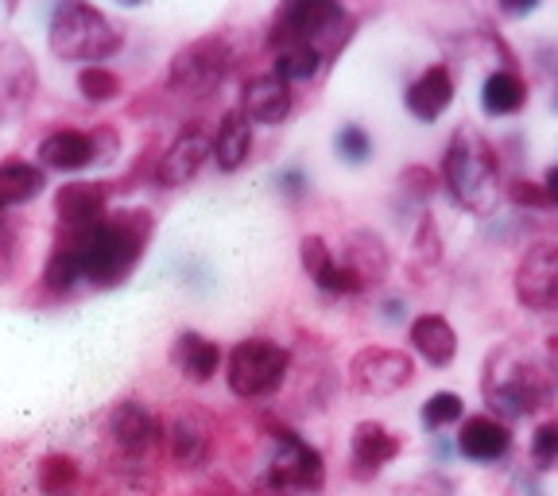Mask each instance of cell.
Instances as JSON below:
<instances>
[{"label": "cell", "instance_id": "cell-1", "mask_svg": "<svg viewBox=\"0 0 558 496\" xmlns=\"http://www.w3.org/2000/svg\"><path fill=\"white\" fill-rule=\"evenodd\" d=\"M151 226L156 221L148 209H121V214H105L97 226L82 233H62L44 268V283L59 295H66L78 279L94 288H117L144 256Z\"/></svg>", "mask_w": 558, "mask_h": 496}, {"label": "cell", "instance_id": "cell-2", "mask_svg": "<svg viewBox=\"0 0 558 496\" xmlns=\"http://www.w3.org/2000/svg\"><path fill=\"white\" fill-rule=\"evenodd\" d=\"M442 179L450 186L453 202L462 209H470V214H477V218H488L497 209V194H500L497 152H493V144L473 124H462L450 136V144H446Z\"/></svg>", "mask_w": 558, "mask_h": 496}, {"label": "cell", "instance_id": "cell-3", "mask_svg": "<svg viewBox=\"0 0 558 496\" xmlns=\"http://www.w3.org/2000/svg\"><path fill=\"white\" fill-rule=\"evenodd\" d=\"M481 392H485L488 408L497 411V419L508 423V419L532 415V411L547 408L550 380L532 353H523L520 346H500L488 353Z\"/></svg>", "mask_w": 558, "mask_h": 496}, {"label": "cell", "instance_id": "cell-4", "mask_svg": "<svg viewBox=\"0 0 558 496\" xmlns=\"http://www.w3.org/2000/svg\"><path fill=\"white\" fill-rule=\"evenodd\" d=\"M47 39H51V51L66 62H101L124 47V32H117V24L101 9L82 0L54 9Z\"/></svg>", "mask_w": 558, "mask_h": 496}, {"label": "cell", "instance_id": "cell-5", "mask_svg": "<svg viewBox=\"0 0 558 496\" xmlns=\"http://www.w3.org/2000/svg\"><path fill=\"white\" fill-rule=\"evenodd\" d=\"M353 32V16H349L341 4L330 0H295V4H283L271 24V47H314V51L326 59L338 55V47L349 39Z\"/></svg>", "mask_w": 558, "mask_h": 496}, {"label": "cell", "instance_id": "cell-6", "mask_svg": "<svg viewBox=\"0 0 558 496\" xmlns=\"http://www.w3.org/2000/svg\"><path fill=\"white\" fill-rule=\"evenodd\" d=\"M326 485L323 453L288 427H271V458L264 465V488L271 496H318Z\"/></svg>", "mask_w": 558, "mask_h": 496}, {"label": "cell", "instance_id": "cell-7", "mask_svg": "<svg viewBox=\"0 0 558 496\" xmlns=\"http://www.w3.org/2000/svg\"><path fill=\"white\" fill-rule=\"evenodd\" d=\"M291 373V353L279 341L268 338H244L229 353V392L241 400H264V396L279 392Z\"/></svg>", "mask_w": 558, "mask_h": 496}, {"label": "cell", "instance_id": "cell-8", "mask_svg": "<svg viewBox=\"0 0 558 496\" xmlns=\"http://www.w3.org/2000/svg\"><path fill=\"white\" fill-rule=\"evenodd\" d=\"M233 70V51L221 35H202L194 44H186L183 51L171 59L167 70V86L179 97H191V101H206L221 89V82L229 78Z\"/></svg>", "mask_w": 558, "mask_h": 496}, {"label": "cell", "instance_id": "cell-9", "mask_svg": "<svg viewBox=\"0 0 558 496\" xmlns=\"http://www.w3.org/2000/svg\"><path fill=\"white\" fill-rule=\"evenodd\" d=\"M345 380L357 396H396L415 380V361L403 349L368 346L349 361Z\"/></svg>", "mask_w": 558, "mask_h": 496}, {"label": "cell", "instance_id": "cell-10", "mask_svg": "<svg viewBox=\"0 0 558 496\" xmlns=\"http://www.w3.org/2000/svg\"><path fill=\"white\" fill-rule=\"evenodd\" d=\"M163 419L156 411H148L136 400H121L113 411H109V443H113L117 458L129 465L144 462L151 450H159L163 443Z\"/></svg>", "mask_w": 558, "mask_h": 496}, {"label": "cell", "instance_id": "cell-11", "mask_svg": "<svg viewBox=\"0 0 558 496\" xmlns=\"http://www.w3.org/2000/svg\"><path fill=\"white\" fill-rule=\"evenodd\" d=\"M515 299L527 311H555L558 306V244H532L515 268Z\"/></svg>", "mask_w": 558, "mask_h": 496}, {"label": "cell", "instance_id": "cell-12", "mask_svg": "<svg viewBox=\"0 0 558 496\" xmlns=\"http://www.w3.org/2000/svg\"><path fill=\"white\" fill-rule=\"evenodd\" d=\"M214 156V136L202 124H186L174 144L167 148V156L159 159V183L163 186H186L194 174L202 171V164Z\"/></svg>", "mask_w": 558, "mask_h": 496}, {"label": "cell", "instance_id": "cell-13", "mask_svg": "<svg viewBox=\"0 0 558 496\" xmlns=\"http://www.w3.org/2000/svg\"><path fill=\"white\" fill-rule=\"evenodd\" d=\"M167 450H171L174 465H183V470H198L202 462L209 458L214 450V423H209L206 411H179L174 423L167 427Z\"/></svg>", "mask_w": 558, "mask_h": 496}, {"label": "cell", "instance_id": "cell-14", "mask_svg": "<svg viewBox=\"0 0 558 496\" xmlns=\"http://www.w3.org/2000/svg\"><path fill=\"white\" fill-rule=\"evenodd\" d=\"M105 202H109V186L105 183H66L54 194V218H59L62 233H82V229L97 226L105 218Z\"/></svg>", "mask_w": 558, "mask_h": 496}, {"label": "cell", "instance_id": "cell-15", "mask_svg": "<svg viewBox=\"0 0 558 496\" xmlns=\"http://www.w3.org/2000/svg\"><path fill=\"white\" fill-rule=\"evenodd\" d=\"M291 105H295V94H291L288 82L276 78V74H256V78L244 82L236 109L256 124H283Z\"/></svg>", "mask_w": 558, "mask_h": 496}, {"label": "cell", "instance_id": "cell-16", "mask_svg": "<svg viewBox=\"0 0 558 496\" xmlns=\"http://www.w3.org/2000/svg\"><path fill=\"white\" fill-rule=\"evenodd\" d=\"M400 450H403L400 435H392V431L384 427V423H373V419H365V423H357V427H353L349 458H353V473H357V477H376L384 465L400 458Z\"/></svg>", "mask_w": 558, "mask_h": 496}, {"label": "cell", "instance_id": "cell-17", "mask_svg": "<svg viewBox=\"0 0 558 496\" xmlns=\"http://www.w3.org/2000/svg\"><path fill=\"white\" fill-rule=\"evenodd\" d=\"M458 450L470 462H500L512 450V431L497 415H470L458 431Z\"/></svg>", "mask_w": 558, "mask_h": 496}, {"label": "cell", "instance_id": "cell-18", "mask_svg": "<svg viewBox=\"0 0 558 496\" xmlns=\"http://www.w3.org/2000/svg\"><path fill=\"white\" fill-rule=\"evenodd\" d=\"M35 94V62L20 44H0V113H16Z\"/></svg>", "mask_w": 558, "mask_h": 496}, {"label": "cell", "instance_id": "cell-19", "mask_svg": "<svg viewBox=\"0 0 558 496\" xmlns=\"http://www.w3.org/2000/svg\"><path fill=\"white\" fill-rule=\"evenodd\" d=\"M403 101H408V113L415 117V121H423V124L438 121V117H442L446 109H450V101H453V78H450V70H446V66H427L408 86Z\"/></svg>", "mask_w": 558, "mask_h": 496}, {"label": "cell", "instance_id": "cell-20", "mask_svg": "<svg viewBox=\"0 0 558 496\" xmlns=\"http://www.w3.org/2000/svg\"><path fill=\"white\" fill-rule=\"evenodd\" d=\"M171 365L179 368V376H183V380L206 384V380H214V376H218V368H221V346H218V341L202 338V334L186 330V334H179V338H174Z\"/></svg>", "mask_w": 558, "mask_h": 496}, {"label": "cell", "instance_id": "cell-21", "mask_svg": "<svg viewBox=\"0 0 558 496\" xmlns=\"http://www.w3.org/2000/svg\"><path fill=\"white\" fill-rule=\"evenodd\" d=\"M408 338L418 358L435 368H446L458 358V334H453V326L446 323L442 314H418L415 323H411Z\"/></svg>", "mask_w": 558, "mask_h": 496}, {"label": "cell", "instance_id": "cell-22", "mask_svg": "<svg viewBox=\"0 0 558 496\" xmlns=\"http://www.w3.org/2000/svg\"><path fill=\"white\" fill-rule=\"evenodd\" d=\"M248 156H253V124L241 109H229L221 117L218 132H214V159H218L221 171L233 174L248 164Z\"/></svg>", "mask_w": 558, "mask_h": 496}, {"label": "cell", "instance_id": "cell-23", "mask_svg": "<svg viewBox=\"0 0 558 496\" xmlns=\"http://www.w3.org/2000/svg\"><path fill=\"white\" fill-rule=\"evenodd\" d=\"M341 264L361 279V288H373V283H380L388 276V249H384V241L373 229H357V233L345 237Z\"/></svg>", "mask_w": 558, "mask_h": 496}, {"label": "cell", "instance_id": "cell-24", "mask_svg": "<svg viewBox=\"0 0 558 496\" xmlns=\"http://www.w3.org/2000/svg\"><path fill=\"white\" fill-rule=\"evenodd\" d=\"M39 159L54 171H82L86 164L97 159L94 148V132H78V129H59L51 136H44L39 144Z\"/></svg>", "mask_w": 558, "mask_h": 496}, {"label": "cell", "instance_id": "cell-25", "mask_svg": "<svg viewBox=\"0 0 558 496\" xmlns=\"http://www.w3.org/2000/svg\"><path fill=\"white\" fill-rule=\"evenodd\" d=\"M523 105H527V86H523V78L515 70L508 66L493 70L485 78V86H481V109L488 117H512L520 113Z\"/></svg>", "mask_w": 558, "mask_h": 496}, {"label": "cell", "instance_id": "cell-26", "mask_svg": "<svg viewBox=\"0 0 558 496\" xmlns=\"http://www.w3.org/2000/svg\"><path fill=\"white\" fill-rule=\"evenodd\" d=\"M44 171L32 164H4L0 167V209L24 206L44 191Z\"/></svg>", "mask_w": 558, "mask_h": 496}, {"label": "cell", "instance_id": "cell-27", "mask_svg": "<svg viewBox=\"0 0 558 496\" xmlns=\"http://www.w3.org/2000/svg\"><path fill=\"white\" fill-rule=\"evenodd\" d=\"M78 477L82 470L70 453H47L44 462H39V473H35V485H39L44 496H66L70 488L78 485Z\"/></svg>", "mask_w": 558, "mask_h": 496}, {"label": "cell", "instance_id": "cell-28", "mask_svg": "<svg viewBox=\"0 0 558 496\" xmlns=\"http://www.w3.org/2000/svg\"><path fill=\"white\" fill-rule=\"evenodd\" d=\"M318 70H323V55L314 51V47L295 44V47H279V51H276V70H271V74L291 86V82L318 78Z\"/></svg>", "mask_w": 558, "mask_h": 496}, {"label": "cell", "instance_id": "cell-29", "mask_svg": "<svg viewBox=\"0 0 558 496\" xmlns=\"http://www.w3.org/2000/svg\"><path fill=\"white\" fill-rule=\"evenodd\" d=\"M462 415H465V403L458 392H435L423 400V423L430 431L453 427V423H462Z\"/></svg>", "mask_w": 558, "mask_h": 496}, {"label": "cell", "instance_id": "cell-30", "mask_svg": "<svg viewBox=\"0 0 558 496\" xmlns=\"http://www.w3.org/2000/svg\"><path fill=\"white\" fill-rule=\"evenodd\" d=\"M78 89H82V97H89V101H113V97L121 94V78L105 66H86L78 74Z\"/></svg>", "mask_w": 558, "mask_h": 496}, {"label": "cell", "instance_id": "cell-31", "mask_svg": "<svg viewBox=\"0 0 558 496\" xmlns=\"http://www.w3.org/2000/svg\"><path fill=\"white\" fill-rule=\"evenodd\" d=\"M333 144H338V156L349 159V164H365V159L373 156V136H368L361 124H345Z\"/></svg>", "mask_w": 558, "mask_h": 496}, {"label": "cell", "instance_id": "cell-32", "mask_svg": "<svg viewBox=\"0 0 558 496\" xmlns=\"http://www.w3.org/2000/svg\"><path fill=\"white\" fill-rule=\"evenodd\" d=\"M532 462L539 465V470H550V465L558 462V419H547L532 435Z\"/></svg>", "mask_w": 558, "mask_h": 496}, {"label": "cell", "instance_id": "cell-33", "mask_svg": "<svg viewBox=\"0 0 558 496\" xmlns=\"http://www.w3.org/2000/svg\"><path fill=\"white\" fill-rule=\"evenodd\" d=\"M396 496H453V485L438 473H427V477H415L408 485L396 488Z\"/></svg>", "mask_w": 558, "mask_h": 496}, {"label": "cell", "instance_id": "cell-34", "mask_svg": "<svg viewBox=\"0 0 558 496\" xmlns=\"http://www.w3.org/2000/svg\"><path fill=\"white\" fill-rule=\"evenodd\" d=\"M508 198H512L515 206H535V209L547 206V194H543V186L527 183V179H515V183L508 186Z\"/></svg>", "mask_w": 558, "mask_h": 496}, {"label": "cell", "instance_id": "cell-35", "mask_svg": "<svg viewBox=\"0 0 558 496\" xmlns=\"http://www.w3.org/2000/svg\"><path fill=\"white\" fill-rule=\"evenodd\" d=\"M400 186H408L415 198H427L430 191H435V174L427 171V167H408L400 179Z\"/></svg>", "mask_w": 558, "mask_h": 496}, {"label": "cell", "instance_id": "cell-36", "mask_svg": "<svg viewBox=\"0 0 558 496\" xmlns=\"http://www.w3.org/2000/svg\"><path fill=\"white\" fill-rule=\"evenodd\" d=\"M279 186H283V194H291V198H295V194H303L306 174L303 171H283V174H279Z\"/></svg>", "mask_w": 558, "mask_h": 496}, {"label": "cell", "instance_id": "cell-37", "mask_svg": "<svg viewBox=\"0 0 558 496\" xmlns=\"http://www.w3.org/2000/svg\"><path fill=\"white\" fill-rule=\"evenodd\" d=\"M543 194H547V206H558V167H550L543 179Z\"/></svg>", "mask_w": 558, "mask_h": 496}]
</instances>
